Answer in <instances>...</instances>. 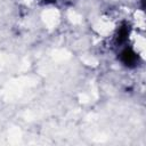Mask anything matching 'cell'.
<instances>
[{"label": "cell", "mask_w": 146, "mask_h": 146, "mask_svg": "<svg viewBox=\"0 0 146 146\" xmlns=\"http://www.w3.org/2000/svg\"><path fill=\"white\" fill-rule=\"evenodd\" d=\"M120 59H121V62L125 66H128V67H135L136 64H137V62H138V56H137V54L131 48H125L120 54Z\"/></svg>", "instance_id": "cell-1"}, {"label": "cell", "mask_w": 146, "mask_h": 146, "mask_svg": "<svg viewBox=\"0 0 146 146\" xmlns=\"http://www.w3.org/2000/svg\"><path fill=\"white\" fill-rule=\"evenodd\" d=\"M128 35H129V29L125 24H123L120 29H119V32H117V36H116V41L117 43H123L127 41L128 39Z\"/></svg>", "instance_id": "cell-2"}, {"label": "cell", "mask_w": 146, "mask_h": 146, "mask_svg": "<svg viewBox=\"0 0 146 146\" xmlns=\"http://www.w3.org/2000/svg\"><path fill=\"white\" fill-rule=\"evenodd\" d=\"M47 1H54V0H47Z\"/></svg>", "instance_id": "cell-3"}]
</instances>
